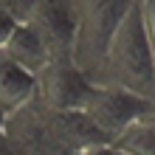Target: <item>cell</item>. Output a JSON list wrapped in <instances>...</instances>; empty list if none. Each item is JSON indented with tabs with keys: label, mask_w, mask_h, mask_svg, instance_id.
Instances as JSON below:
<instances>
[{
	"label": "cell",
	"mask_w": 155,
	"mask_h": 155,
	"mask_svg": "<svg viewBox=\"0 0 155 155\" xmlns=\"http://www.w3.org/2000/svg\"><path fill=\"white\" fill-rule=\"evenodd\" d=\"M96 85L121 87L155 102V57L141 28L138 0L130 6V12L124 14V20L107 42Z\"/></svg>",
	"instance_id": "6da1fadb"
},
{
	"label": "cell",
	"mask_w": 155,
	"mask_h": 155,
	"mask_svg": "<svg viewBox=\"0 0 155 155\" xmlns=\"http://www.w3.org/2000/svg\"><path fill=\"white\" fill-rule=\"evenodd\" d=\"M135 0H71L74 6V51L71 62L96 82L107 42Z\"/></svg>",
	"instance_id": "7a4b0ae2"
},
{
	"label": "cell",
	"mask_w": 155,
	"mask_h": 155,
	"mask_svg": "<svg viewBox=\"0 0 155 155\" xmlns=\"http://www.w3.org/2000/svg\"><path fill=\"white\" fill-rule=\"evenodd\" d=\"M96 82L74 65V62H48L34 76V102L48 110L74 113L85 110L96 93Z\"/></svg>",
	"instance_id": "3957f363"
},
{
	"label": "cell",
	"mask_w": 155,
	"mask_h": 155,
	"mask_svg": "<svg viewBox=\"0 0 155 155\" xmlns=\"http://www.w3.org/2000/svg\"><path fill=\"white\" fill-rule=\"evenodd\" d=\"M152 104L155 102H150V99H144L138 93H130V90H121V87H110V85H99L93 99L87 102V107L82 113L90 118V124L110 144L127 124H133L135 118L147 116L152 110Z\"/></svg>",
	"instance_id": "277c9868"
},
{
	"label": "cell",
	"mask_w": 155,
	"mask_h": 155,
	"mask_svg": "<svg viewBox=\"0 0 155 155\" xmlns=\"http://www.w3.org/2000/svg\"><path fill=\"white\" fill-rule=\"evenodd\" d=\"M48 48L51 62H71L74 51V6L71 0H40L25 20Z\"/></svg>",
	"instance_id": "5b68a950"
},
{
	"label": "cell",
	"mask_w": 155,
	"mask_h": 155,
	"mask_svg": "<svg viewBox=\"0 0 155 155\" xmlns=\"http://www.w3.org/2000/svg\"><path fill=\"white\" fill-rule=\"evenodd\" d=\"M3 54L8 59H14L20 68H25L28 74H34V76L51 62L45 42L40 40V34L34 31L28 23H17L14 25L12 37H8L6 45H3Z\"/></svg>",
	"instance_id": "8992f818"
},
{
	"label": "cell",
	"mask_w": 155,
	"mask_h": 155,
	"mask_svg": "<svg viewBox=\"0 0 155 155\" xmlns=\"http://www.w3.org/2000/svg\"><path fill=\"white\" fill-rule=\"evenodd\" d=\"M34 99V74L20 68L0 51V110L6 116Z\"/></svg>",
	"instance_id": "52a82bcc"
},
{
	"label": "cell",
	"mask_w": 155,
	"mask_h": 155,
	"mask_svg": "<svg viewBox=\"0 0 155 155\" xmlns=\"http://www.w3.org/2000/svg\"><path fill=\"white\" fill-rule=\"evenodd\" d=\"M110 147L121 150L124 155H155V121L147 116L135 118L110 141Z\"/></svg>",
	"instance_id": "ba28073f"
},
{
	"label": "cell",
	"mask_w": 155,
	"mask_h": 155,
	"mask_svg": "<svg viewBox=\"0 0 155 155\" xmlns=\"http://www.w3.org/2000/svg\"><path fill=\"white\" fill-rule=\"evenodd\" d=\"M138 14H141V28L147 37L152 57H155V0H138Z\"/></svg>",
	"instance_id": "9c48e42d"
},
{
	"label": "cell",
	"mask_w": 155,
	"mask_h": 155,
	"mask_svg": "<svg viewBox=\"0 0 155 155\" xmlns=\"http://www.w3.org/2000/svg\"><path fill=\"white\" fill-rule=\"evenodd\" d=\"M14 25H17V20L8 12H3L0 8V51H3V45H6V40L12 37V31H14Z\"/></svg>",
	"instance_id": "30bf717a"
},
{
	"label": "cell",
	"mask_w": 155,
	"mask_h": 155,
	"mask_svg": "<svg viewBox=\"0 0 155 155\" xmlns=\"http://www.w3.org/2000/svg\"><path fill=\"white\" fill-rule=\"evenodd\" d=\"M99 155H124L121 150H116V147H110V144H104L102 150H99Z\"/></svg>",
	"instance_id": "8fae6325"
},
{
	"label": "cell",
	"mask_w": 155,
	"mask_h": 155,
	"mask_svg": "<svg viewBox=\"0 0 155 155\" xmlns=\"http://www.w3.org/2000/svg\"><path fill=\"white\" fill-rule=\"evenodd\" d=\"M3 124H6V113L0 110V133H3Z\"/></svg>",
	"instance_id": "7c38bea8"
},
{
	"label": "cell",
	"mask_w": 155,
	"mask_h": 155,
	"mask_svg": "<svg viewBox=\"0 0 155 155\" xmlns=\"http://www.w3.org/2000/svg\"><path fill=\"white\" fill-rule=\"evenodd\" d=\"M150 118H152V121H155V104H152V110H150Z\"/></svg>",
	"instance_id": "4fadbf2b"
}]
</instances>
